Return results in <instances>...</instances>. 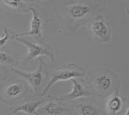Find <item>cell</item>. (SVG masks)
Returning <instances> with one entry per match:
<instances>
[{
    "instance_id": "6da1fadb",
    "label": "cell",
    "mask_w": 129,
    "mask_h": 115,
    "mask_svg": "<svg viewBox=\"0 0 129 115\" xmlns=\"http://www.w3.org/2000/svg\"><path fill=\"white\" fill-rule=\"evenodd\" d=\"M107 2L72 1L60 7L62 16L72 30H76L83 25L107 10Z\"/></svg>"
},
{
    "instance_id": "7a4b0ae2",
    "label": "cell",
    "mask_w": 129,
    "mask_h": 115,
    "mask_svg": "<svg viewBox=\"0 0 129 115\" xmlns=\"http://www.w3.org/2000/svg\"><path fill=\"white\" fill-rule=\"evenodd\" d=\"M83 82L93 96L107 98L119 90L120 82L117 73L109 68L92 70L86 73Z\"/></svg>"
},
{
    "instance_id": "3957f363",
    "label": "cell",
    "mask_w": 129,
    "mask_h": 115,
    "mask_svg": "<svg viewBox=\"0 0 129 115\" xmlns=\"http://www.w3.org/2000/svg\"><path fill=\"white\" fill-rule=\"evenodd\" d=\"M86 72L85 70L74 63L64 64L52 71H49L48 82L40 94V96L43 97L47 95L49 89L57 82L74 79L84 78Z\"/></svg>"
},
{
    "instance_id": "277c9868",
    "label": "cell",
    "mask_w": 129,
    "mask_h": 115,
    "mask_svg": "<svg viewBox=\"0 0 129 115\" xmlns=\"http://www.w3.org/2000/svg\"><path fill=\"white\" fill-rule=\"evenodd\" d=\"M11 71L21 79H23L29 86L32 93L35 95L40 93L43 86L44 85L45 86V82L47 79H48L49 75V70L47 64L40 58H39L38 66L34 72H23L15 68H12Z\"/></svg>"
},
{
    "instance_id": "5b68a950",
    "label": "cell",
    "mask_w": 129,
    "mask_h": 115,
    "mask_svg": "<svg viewBox=\"0 0 129 115\" xmlns=\"http://www.w3.org/2000/svg\"><path fill=\"white\" fill-rule=\"evenodd\" d=\"M30 91L29 86L23 79L11 80L3 87L0 100L12 106L19 103L21 100L30 96Z\"/></svg>"
},
{
    "instance_id": "8992f818",
    "label": "cell",
    "mask_w": 129,
    "mask_h": 115,
    "mask_svg": "<svg viewBox=\"0 0 129 115\" xmlns=\"http://www.w3.org/2000/svg\"><path fill=\"white\" fill-rule=\"evenodd\" d=\"M14 39L23 44L27 48V52L21 61L23 65L25 66L28 63H32L36 59L41 56H47L52 62L55 61L56 57L54 51L47 42L41 43L38 41H31L21 37L16 38Z\"/></svg>"
},
{
    "instance_id": "52a82bcc",
    "label": "cell",
    "mask_w": 129,
    "mask_h": 115,
    "mask_svg": "<svg viewBox=\"0 0 129 115\" xmlns=\"http://www.w3.org/2000/svg\"><path fill=\"white\" fill-rule=\"evenodd\" d=\"M86 26L89 35L95 41L101 43H107L111 41L112 26L102 15L95 16Z\"/></svg>"
},
{
    "instance_id": "ba28073f",
    "label": "cell",
    "mask_w": 129,
    "mask_h": 115,
    "mask_svg": "<svg viewBox=\"0 0 129 115\" xmlns=\"http://www.w3.org/2000/svg\"><path fill=\"white\" fill-rule=\"evenodd\" d=\"M71 111L68 102L61 100L57 96L48 95L45 100L37 110V115H67Z\"/></svg>"
},
{
    "instance_id": "9c48e42d",
    "label": "cell",
    "mask_w": 129,
    "mask_h": 115,
    "mask_svg": "<svg viewBox=\"0 0 129 115\" xmlns=\"http://www.w3.org/2000/svg\"><path fill=\"white\" fill-rule=\"evenodd\" d=\"M68 102L71 107V113L74 115H107L103 108L90 98H83Z\"/></svg>"
},
{
    "instance_id": "30bf717a",
    "label": "cell",
    "mask_w": 129,
    "mask_h": 115,
    "mask_svg": "<svg viewBox=\"0 0 129 115\" xmlns=\"http://www.w3.org/2000/svg\"><path fill=\"white\" fill-rule=\"evenodd\" d=\"M33 3H31L29 8V11L32 12V19L30 21V30L28 32L17 33L14 36L12 37V39L16 38L22 37L24 36H30L39 42H45V40L43 37V20L39 10L33 6Z\"/></svg>"
},
{
    "instance_id": "8fae6325",
    "label": "cell",
    "mask_w": 129,
    "mask_h": 115,
    "mask_svg": "<svg viewBox=\"0 0 129 115\" xmlns=\"http://www.w3.org/2000/svg\"><path fill=\"white\" fill-rule=\"evenodd\" d=\"M128 108L127 99L117 90L107 97L104 111L107 115H123Z\"/></svg>"
},
{
    "instance_id": "7c38bea8",
    "label": "cell",
    "mask_w": 129,
    "mask_h": 115,
    "mask_svg": "<svg viewBox=\"0 0 129 115\" xmlns=\"http://www.w3.org/2000/svg\"><path fill=\"white\" fill-rule=\"evenodd\" d=\"M69 81L72 84V89L68 93L57 96L59 99L65 102H72L80 98L93 96L92 92L83 81H80L78 79H71Z\"/></svg>"
},
{
    "instance_id": "4fadbf2b",
    "label": "cell",
    "mask_w": 129,
    "mask_h": 115,
    "mask_svg": "<svg viewBox=\"0 0 129 115\" xmlns=\"http://www.w3.org/2000/svg\"><path fill=\"white\" fill-rule=\"evenodd\" d=\"M45 100V97L40 100H26V102L18 103L10 107L12 113L23 112L30 115H37V110Z\"/></svg>"
},
{
    "instance_id": "5bb4252c",
    "label": "cell",
    "mask_w": 129,
    "mask_h": 115,
    "mask_svg": "<svg viewBox=\"0 0 129 115\" xmlns=\"http://www.w3.org/2000/svg\"><path fill=\"white\" fill-rule=\"evenodd\" d=\"M0 4L10 10L25 13L29 12L31 3H28L25 1L20 0H3L0 1Z\"/></svg>"
},
{
    "instance_id": "9a60e30c",
    "label": "cell",
    "mask_w": 129,
    "mask_h": 115,
    "mask_svg": "<svg viewBox=\"0 0 129 115\" xmlns=\"http://www.w3.org/2000/svg\"><path fill=\"white\" fill-rule=\"evenodd\" d=\"M19 59L6 52L0 51V64L16 66L19 64Z\"/></svg>"
},
{
    "instance_id": "2e32d148",
    "label": "cell",
    "mask_w": 129,
    "mask_h": 115,
    "mask_svg": "<svg viewBox=\"0 0 129 115\" xmlns=\"http://www.w3.org/2000/svg\"><path fill=\"white\" fill-rule=\"evenodd\" d=\"M11 39L12 37L10 35V32L8 30L7 28H5L3 29V34L2 37H0V48L4 46L6 44L7 42Z\"/></svg>"
},
{
    "instance_id": "e0dca14e",
    "label": "cell",
    "mask_w": 129,
    "mask_h": 115,
    "mask_svg": "<svg viewBox=\"0 0 129 115\" xmlns=\"http://www.w3.org/2000/svg\"><path fill=\"white\" fill-rule=\"evenodd\" d=\"M5 79H6V77H5L4 75H3L1 72H0V80H2V81H5Z\"/></svg>"
},
{
    "instance_id": "ac0fdd59",
    "label": "cell",
    "mask_w": 129,
    "mask_h": 115,
    "mask_svg": "<svg viewBox=\"0 0 129 115\" xmlns=\"http://www.w3.org/2000/svg\"><path fill=\"white\" fill-rule=\"evenodd\" d=\"M128 110H129V108H128L126 110V111L125 112L124 114L123 115H128Z\"/></svg>"
},
{
    "instance_id": "d6986e66",
    "label": "cell",
    "mask_w": 129,
    "mask_h": 115,
    "mask_svg": "<svg viewBox=\"0 0 129 115\" xmlns=\"http://www.w3.org/2000/svg\"><path fill=\"white\" fill-rule=\"evenodd\" d=\"M70 113H71V112H70ZM67 115H74V114H73L71 113V114H67Z\"/></svg>"
}]
</instances>
